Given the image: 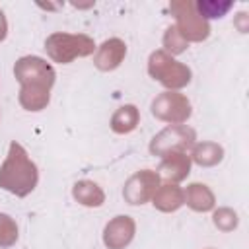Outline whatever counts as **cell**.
Listing matches in <instances>:
<instances>
[{"instance_id": "8992f818", "label": "cell", "mask_w": 249, "mask_h": 249, "mask_svg": "<svg viewBox=\"0 0 249 249\" xmlns=\"http://www.w3.org/2000/svg\"><path fill=\"white\" fill-rule=\"evenodd\" d=\"M196 142V130L189 124H167L150 140V154L163 158L171 152H189Z\"/></svg>"}, {"instance_id": "9a60e30c", "label": "cell", "mask_w": 249, "mask_h": 249, "mask_svg": "<svg viewBox=\"0 0 249 249\" xmlns=\"http://www.w3.org/2000/svg\"><path fill=\"white\" fill-rule=\"evenodd\" d=\"M189 156H191V161L196 163L198 167H214V165L222 163L224 148L218 142L200 140V142H195V146L189 150Z\"/></svg>"}, {"instance_id": "2e32d148", "label": "cell", "mask_w": 249, "mask_h": 249, "mask_svg": "<svg viewBox=\"0 0 249 249\" xmlns=\"http://www.w3.org/2000/svg\"><path fill=\"white\" fill-rule=\"evenodd\" d=\"M140 124V109L134 103H124L115 109L109 119V126L115 134H130Z\"/></svg>"}, {"instance_id": "7402d4cb", "label": "cell", "mask_w": 249, "mask_h": 249, "mask_svg": "<svg viewBox=\"0 0 249 249\" xmlns=\"http://www.w3.org/2000/svg\"><path fill=\"white\" fill-rule=\"evenodd\" d=\"M6 37H8V19H6L4 12L0 10V43H2Z\"/></svg>"}, {"instance_id": "3957f363", "label": "cell", "mask_w": 249, "mask_h": 249, "mask_svg": "<svg viewBox=\"0 0 249 249\" xmlns=\"http://www.w3.org/2000/svg\"><path fill=\"white\" fill-rule=\"evenodd\" d=\"M148 74L152 80L161 84L169 91H179L191 84L193 72L185 62H179L175 56L167 54L161 49H156L148 56Z\"/></svg>"}, {"instance_id": "5bb4252c", "label": "cell", "mask_w": 249, "mask_h": 249, "mask_svg": "<svg viewBox=\"0 0 249 249\" xmlns=\"http://www.w3.org/2000/svg\"><path fill=\"white\" fill-rule=\"evenodd\" d=\"M72 198L86 208H99L105 202V191L91 179H80L72 185Z\"/></svg>"}, {"instance_id": "277c9868", "label": "cell", "mask_w": 249, "mask_h": 249, "mask_svg": "<svg viewBox=\"0 0 249 249\" xmlns=\"http://www.w3.org/2000/svg\"><path fill=\"white\" fill-rule=\"evenodd\" d=\"M169 12L175 18V27L187 43H202L210 37V23L198 16L193 0H173Z\"/></svg>"}, {"instance_id": "ac0fdd59", "label": "cell", "mask_w": 249, "mask_h": 249, "mask_svg": "<svg viewBox=\"0 0 249 249\" xmlns=\"http://www.w3.org/2000/svg\"><path fill=\"white\" fill-rule=\"evenodd\" d=\"M231 8H233V2H230V0H226V2H222V0H198V2H195V10L206 21L224 18Z\"/></svg>"}, {"instance_id": "d6986e66", "label": "cell", "mask_w": 249, "mask_h": 249, "mask_svg": "<svg viewBox=\"0 0 249 249\" xmlns=\"http://www.w3.org/2000/svg\"><path fill=\"white\" fill-rule=\"evenodd\" d=\"M212 224L216 230L224 231V233H230L233 230H237L239 226V214L230 208V206H220V208H214L212 210Z\"/></svg>"}, {"instance_id": "44dd1931", "label": "cell", "mask_w": 249, "mask_h": 249, "mask_svg": "<svg viewBox=\"0 0 249 249\" xmlns=\"http://www.w3.org/2000/svg\"><path fill=\"white\" fill-rule=\"evenodd\" d=\"M161 45H163L161 51H165V53L171 54V56H177V54H181V53H185V51L189 49V43L181 37V33L177 31L175 25H169V27L163 31Z\"/></svg>"}, {"instance_id": "ffe728a7", "label": "cell", "mask_w": 249, "mask_h": 249, "mask_svg": "<svg viewBox=\"0 0 249 249\" xmlns=\"http://www.w3.org/2000/svg\"><path fill=\"white\" fill-rule=\"evenodd\" d=\"M18 237H19V228L16 220L10 214L0 212V249L14 247L18 243Z\"/></svg>"}, {"instance_id": "603a6c76", "label": "cell", "mask_w": 249, "mask_h": 249, "mask_svg": "<svg viewBox=\"0 0 249 249\" xmlns=\"http://www.w3.org/2000/svg\"><path fill=\"white\" fill-rule=\"evenodd\" d=\"M206 249H214V247H206Z\"/></svg>"}, {"instance_id": "e0dca14e", "label": "cell", "mask_w": 249, "mask_h": 249, "mask_svg": "<svg viewBox=\"0 0 249 249\" xmlns=\"http://www.w3.org/2000/svg\"><path fill=\"white\" fill-rule=\"evenodd\" d=\"M18 101L25 111L39 113L47 109V105L51 103V89L41 88V86H19Z\"/></svg>"}, {"instance_id": "6da1fadb", "label": "cell", "mask_w": 249, "mask_h": 249, "mask_svg": "<svg viewBox=\"0 0 249 249\" xmlns=\"http://www.w3.org/2000/svg\"><path fill=\"white\" fill-rule=\"evenodd\" d=\"M39 183V167L37 163L29 158L27 150L12 140L8 146L6 160L0 165V189L18 196L25 198L35 191Z\"/></svg>"}, {"instance_id": "4fadbf2b", "label": "cell", "mask_w": 249, "mask_h": 249, "mask_svg": "<svg viewBox=\"0 0 249 249\" xmlns=\"http://www.w3.org/2000/svg\"><path fill=\"white\" fill-rule=\"evenodd\" d=\"M154 208L158 212H163V214H171V212H177L179 208L185 206V195H183V189L175 183H161L158 187V191L154 193L152 200Z\"/></svg>"}, {"instance_id": "8fae6325", "label": "cell", "mask_w": 249, "mask_h": 249, "mask_svg": "<svg viewBox=\"0 0 249 249\" xmlns=\"http://www.w3.org/2000/svg\"><path fill=\"white\" fill-rule=\"evenodd\" d=\"M191 167H193V161H191L189 152H171L161 158L158 173L161 179H165V183L179 185L181 181H185L189 177Z\"/></svg>"}, {"instance_id": "30bf717a", "label": "cell", "mask_w": 249, "mask_h": 249, "mask_svg": "<svg viewBox=\"0 0 249 249\" xmlns=\"http://www.w3.org/2000/svg\"><path fill=\"white\" fill-rule=\"evenodd\" d=\"M126 51V43L121 37H109L101 45H97L93 53V66L99 72H113L124 62Z\"/></svg>"}, {"instance_id": "52a82bcc", "label": "cell", "mask_w": 249, "mask_h": 249, "mask_svg": "<svg viewBox=\"0 0 249 249\" xmlns=\"http://www.w3.org/2000/svg\"><path fill=\"white\" fill-rule=\"evenodd\" d=\"M14 78L19 86H41L47 89H53L56 82V72L51 62L37 54H25L19 56L14 64Z\"/></svg>"}, {"instance_id": "ba28073f", "label": "cell", "mask_w": 249, "mask_h": 249, "mask_svg": "<svg viewBox=\"0 0 249 249\" xmlns=\"http://www.w3.org/2000/svg\"><path fill=\"white\" fill-rule=\"evenodd\" d=\"M161 185V177L156 169H138L123 185V198L130 206H142L152 200L154 193Z\"/></svg>"}, {"instance_id": "7a4b0ae2", "label": "cell", "mask_w": 249, "mask_h": 249, "mask_svg": "<svg viewBox=\"0 0 249 249\" xmlns=\"http://www.w3.org/2000/svg\"><path fill=\"white\" fill-rule=\"evenodd\" d=\"M97 49L95 41L86 33L54 31L45 39L47 56L56 64H70L76 58H86Z\"/></svg>"}, {"instance_id": "7c38bea8", "label": "cell", "mask_w": 249, "mask_h": 249, "mask_svg": "<svg viewBox=\"0 0 249 249\" xmlns=\"http://www.w3.org/2000/svg\"><path fill=\"white\" fill-rule=\"evenodd\" d=\"M183 195H185V204L193 212L206 214L216 208V195L206 183H198V181L189 183L183 189Z\"/></svg>"}, {"instance_id": "9c48e42d", "label": "cell", "mask_w": 249, "mask_h": 249, "mask_svg": "<svg viewBox=\"0 0 249 249\" xmlns=\"http://www.w3.org/2000/svg\"><path fill=\"white\" fill-rule=\"evenodd\" d=\"M136 235V222L128 214H117L103 228V245L107 249H124Z\"/></svg>"}, {"instance_id": "5b68a950", "label": "cell", "mask_w": 249, "mask_h": 249, "mask_svg": "<svg viewBox=\"0 0 249 249\" xmlns=\"http://www.w3.org/2000/svg\"><path fill=\"white\" fill-rule=\"evenodd\" d=\"M150 113L154 119L167 124H185L193 115L191 99L181 91H161L150 103Z\"/></svg>"}]
</instances>
